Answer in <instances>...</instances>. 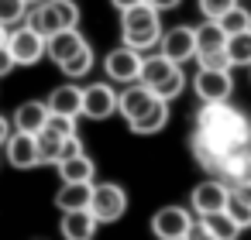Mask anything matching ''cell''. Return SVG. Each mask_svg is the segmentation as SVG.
Returning <instances> with one entry per match:
<instances>
[{
	"mask_svg": "<svg viewBox=\"0 0 251 240\" xmlns=\"http://www.w3.org/2000/svg\"><path fill=\"white\" fill-rule=\"evenodd\" d=\"M97 216L90 209H66L62 213V237L66 240H90L97 233Z\"/></svg>",
	"mask_w": 251,
	"mask_h": 240,
	"instance_id": "e0dca14e",
	"label": "cell"
},
{
	"mask_svg": "<svg viewBox=\"0 0 251 240\" xmlns=\"http://www.w3.org/2000/svg\"><path fill=\"white\" fill-rule=\"evenodd\" d=\"M138 83H145V86H148L155 96H162V100H176V96H182V89H186V72H182L179 62H172L169 55L155 52V55H145V59H141Z\"/></svg>",
	"mask_w": 251,
	"mask_h": 240,
	"instance_id": "7a4b0ae2",
	"label": "cell"
},
{
	"mask_svg": "<svg viewBox=\"0 0 251 240\" xmlns=\"http://www.w3.org/2000/svg\"><path fill=\"white\" fill-rule=\"evenodd\" d=\"M124 209H127V192L117 182H93L90 213L97 216V223H117Z\"/></svg>",
	"mask_w": 251,
	"mask_h": 240,
	"instance_id": "277c9868",
	"label": "cell"
},
{
	"mask_svg": "<svg viewBox=\"0 0 251 240\" xmlns=\"http://www.w3.org/2000/svg\"><path fill=\"white\" fill-rule=\"evenodd\" d=\"M248 69H251V65H248Z\"/></svg>",
	"mask_w": 251,
	"mask_h": 240,
	"instance_id": "74e56055",
	"label": "cell"
},
{
	"mask_svg": "<svg viewBox=\"0 0 251 240\" xmlns=\"http://www.w3.org/2000/svg\"><path fill=\"white\" fill-rule=\"evenodd\" d=\"M227 196H230V185L213 175V178H206V182H200V185L193 189V213H196V216L217 213V209L227 206Z\"/></svg>",
	"mask_w": 251,
	"mask_h": 240,
	"instance_id": "7c38bea8",
	"label": "cell"
},
{
	"mask_svg": "<svg viewBox=\"0 0 251 240\" xmlns=\"http://www.w3.org/2000/svg\"><path fill=\"white\" fill-rule=\"evenodd\" d=\"M234 192H237L241 199H248V202H251V178H244L241 185H234Z\"/></svg>",
	"mask_w": 251,
	"mask_h": 240,
	"instance_id": "836d02e7",
	"label": "cell"
},
{
	"mask_svg": "<svg viewBox=\"0 0 251 240\" xmlns=\"http://www.w3.org/2000/svg\"><path fill=\"white\" fill-rule=\"evenodd\" d=\"M59 69H62L66 79H83V76H90V72H93V48H90V45L76 48L66 62H59Z\"/></svg>",
	"mask_w": 251,
	"mask_h": 240,
	"instance_id": "603a6c76",
	"label": "cell"
},
{
	"mask_svg": "<svg viewBox=\"0 0 251 240\" xmlns=\"http://www.w3.org/2000/svg\"><path fill=\"white\" fill-rule=\"evenodd\" d=\"M110 4H114L117 11H127V7H134V4H141V0H110Z\"/></svg>",
	"mask_w": 251,
	"mask_h": 240,
	"instance_id": "e575fe53",
	"label": "cell"
},
{
	"mask_svg": "<svg viewBox=\"0 0 251 240\" xmlns=\"http://www.w3.org/2000/svg\"><path fill=\"white\" fill-rule=\"evenodd\" d=\"M11 127H14V124H11V120H7L4 113H0V148H4V141L11 137Z\"/></svg>",
	"mask_w": 251,
	"mask_h": 240,
	"instance_id": "d6a6232c",
	"label": "cell"
},
{
	"mask_svg": "<svg viewBox=\"0 0 251 240\" xmlns=\"http://www.w3.org/2000/svg\"><path fill=\"white\" fill-rule=\"evenodd\" d=\"M4 151H7V161L14 168H38V137L35 134H25V131H11V137L4 141Z\"/></svg>",
	"mask_w": 251,
	"mask_h": 240,
	"instance_id": "4fadbf2b",
	"label": "cell"
},
{
	"mask_svg": "<svg viewBox=\"0 0 251 240\" xmlns=\"http://www.w3.org/2000/svg\"><path fill=\"white\" fill-rule=\"evenodd\" d=\"M117 113V93L110 83H90L83 89V117L86 120H107Z\"/></svg>",
	"mask_w": 251,
	"mask_h": 240,
	"instance_id": "30bf717a",
	"label": "cell"
},
{
	"mask_svg": "<svg viewBox=\"0 0 251 240\" xmlns=\"http://www.w3.org/2000/svg\"><path fill=\"white\" fill-rule=\"evenodd\" d=\"M196 62H200V65H206V69H230L227 48H213V52H203V55H196Z\"/></svg>",
	"mask_w": 251,
	"mask_h": 240,
	"instance_id": "f1b7e54d",
	"label": "cell"
},
{
	"mask_svg": "<svg viewBox=\"0 0 251 240\" xmlns=\"http://www.w3.org/2000/svg\"><path fill=\"white\" fill-rule=\"evenodd\" d=\"M49 120V103L45 100H28L14 110V131H25V134H38Z\"/></svg>",
	"mask_w": 251,
	"mask_h": 240,
	"instance_id": "2e32d148",
	"label": "cell"
},
{
	"mask_svg": "<svg viewBox=\"0 0 251 240\" xmlns=\"http://www.w3.org/2000/svg\"><path fill=\"white\" fill-rule=\"evenodd\" d=\"M217 21H220V28H224L227 35H234V31H244V28H251V14H248V11H244L241 4H234V7H230L227 14H220Z\"/></svg>",
	"mask_w": 251,
	"mask_h": 240,
	"instance_id": "83f0119b",
	"label": "cell"
},
{
	"mask_svg": "<svg viewBox=\"0 0 251 240\" xmlns=\"http://www.w3.org/2000/svg\"><path fill=\"white\" fill-rule=\"evenodd\" d=\"M200 219H203V226H206V237H210V240H234V237H241V233H244V230L230 219V213H227V209L203 213Z\"/></svg>",
	"mask_w": 251,
	"mask_h": 240,
	"instance_id": "ffe728a7",
	"label": "cell"
},
{
	"mask_svg": "<svg viewBox=\"0 0 251 240\" xmlns=\"http://www.w3.org/2000/svg\"><path fill=\"white\" fill-rule=\"evenodd\" d=\"M148 4H151L155 11H176V7L182 4V0H148Z\"/></svg>",
	"mask_w": 251,
	"mask_h": 240,
	"instance_id": "1f68e13d",
	"label": "cell"
},
{
	"mask_svg": "<svg viewBox=\"0 0 251 240\" xmlns=\"http://www.w3.org/2000/svg\"><path fill=\"white\" fill-rule=\"evenodd\" d=\"M189 223H193V213L186 206H165L151 216V233L162 237V240H186Z\"/></svg>",
	"mask_w": 251,
	"mask_h": 240,
	"instance_id": "ba28073f",
	"label": "cell"
},
{
	"mask_svg": "<svg viewBox=\"0 0 251 240\" xmlns=\"http://www.w3.org/2000/svg\"><path fill=\"white\" fill-rule=\"evenodd\" d=\"M158 100H162V96H155L145 83H127V89L117 96V113H121L127 124H134V120H141Z\"/></svg>",
	"mask_w": 251,
	"mask_h": 240,
	"instance_id": "8fae6325",
	"label": "cell"
},
{
	"mask_svg": "<svg viewBox=\"0 0 251 240\" xmlns=\"http://www.w3.org/2000/svg\"><path fill=\"white\" fill-rule=\"evenodd\" d=\"M234 4H237V0H200V14L217 21V18H220V14H227Z\"/></svg>",
	"mask_w": 251,
	"mask_h": 240,
	"instance_id": "f546056e",
	"label": "cell"
},
{
	"mask_svg": "<svg viewBox=\"0 0 251 240\" xmlns=\"http://www.w3.org/2000/svg\"><path fill=\"white\" fill-rule=\"evenodd\" d=\"M0 42H7V28L4 24H0Z\"/></svg>",
	"mask_w": 251,
	"mask_h": 240,
	"instance_id": "d590c367",
	"label": "cell"
},
{
	"mask_svg": "<svg viewBox=\"0 0 251 240\" xmlns=\"http://www.w3.org/2000/svg\"><path fill=\"white\" fill-rule=\"evenodd\" d=\"M35 137H38V161H42V165H55L59 154H62V141H66V137H59L52 127H42Z\"/></svg>",
	"mask_w": 251,
	"mask_h": 240,
	"instance_id": "d4e9b609",
	"label": "cell"
},
{
	"mask_svg": "<svg viewBox=\"0 0 251 240\" xmlns=\"http://www.w3.org/2000/svg\"><path fill=\"white\" fill-rule=\"evenodd\" d=\"M193 89L203 103H220V100H230L234 93V79H230V69H206L200 65L196 79H193Z\"/></svg>",
	"mask_w": 251,
	"mask_h": 240,
	"instance_id": "52a82bcc",
	"label": "cell"
},
{
	"mask_svg": "<svg viewBox=\"0 0 251 240\" xmlns=\"http://www.w3.org/2000/svg\"><path fill=\"white\" fill-rule=\"evenodd\" d=\"M165 124H169V100H158V103H155V107L141 117V120L127 124V127H131L134 134H158Z\"/></svg>",
	"mask_w": 251,
	"mask_h": 240,
	"instance_id": "cb8c5ba5",
	"label": "cell"
},
{
	"mask_svg": "<svg viewBox=\"0 0 251 240\" xmlns=\"http://www.w3.org/2000/svg\"><path fill=\"white\" fill-rule=\"evenodd\" d=\"M35 4H45V0H28V7H35Z\"/></svg>",
	"mask_w": 251,
	"mask_h": 240,
	"instance_id": "8d00e7d4",
	"label": "cell"
},
{
	"mask_svg": "<svg viewBox=\"0 0 251 240\" xmlns=\"http://www.w3.org/2000/svg\"><path fill=\"white\" fill-rule=\"evenodd\" d=\"M193 31H196V55L213 52V48H224V42H227V31H224L220 21H213V18H203V24L193 28Z\"/></svg>",
	"mask_w": 251,
	"mask_h": 240,
	"instance_id": "44dd1931",
	"label": "cell"
},
{
	"mask_svg": "<svg viewBox=\"0 0 251 240\" xmlns=\"http://www.w3.org/2000/svg\"><path fill=\"white\" fill-rule=\"evenodd\" d=\"M49 113H62V117H83V89L76 83H62L49 93Z\"/></svg>",
	"mask_w": 251,
	"mask_h": 240,
	"instance_id": "5bb4252c",
	"label": "cell"
},
{
	"mask_svg": "<svg viewBox=\"0 0 251 240\" xmlns=\"http://www.w3.org/2000/svg\"><path fill=\"white\" fill-rule=\"evenodd\" d=\"M158 52L162 55H169L172 62H189V59H196V31L189 28V24H176V28H169V31H162V38H158Z\"/></svg>",
	"mask_w": 251,
	"mask_h": 240,
	"instance_id": "9c48e42d",
	"label": "cell"
},
{
	"mask_svg": "<svg viewBox=\"0 0 251 240\" xmlns=\"http://www.w3.org/2000/svg\"><path fill=\"white\" fill-rule=\"evenodd\" d=\"M28 24L49 38L62 28H79V7H76V0H45V4L31 7Z\"/></svg>",
	"mask_w": 251,
	"mask_h": 240,
	"instance_id": "3957f363",
	"label": "cell"
},
{
	"mask_svg": "<svg viewBox=\"0 0 251 240\" xmlns=\"http://www.w3.org/2000/svg\"><path fill=\"white\" fill-rule=\"evenodd\" d=\"M90 196H93V182H62V189L55 192V206L66 209H90Z\"/></svg>",
	"mask_w": 251,
	"mask_h": 240,
	"instance_id": "d6986e66",
	"label": "cell"
},
{
	"mask_svg": "<svg viewBox=\"0 0 251 240\" xmlns=\"http://www.w3.org/2000/svg\"><path fill=\"white\" fill-rule=\"evenodd\" d=\"M83 45H86V42H83L79 28H62V31H55V35L45 38V59H52V62L59 65V62H66L76 48H83Z\"/></svg>",
	"mask_w": 251,
	"mask_h": 240,
	"instance_id": "9a60e30c",
	"label": "cell"
},
{
	"mask_svg": "<svg viewBox=\"0 0 251 240\" xmlns=\"http://www.w3.org/2000/svg\"><path fill=\"white\" fill-rule=\"evenodd\" d=\"M224 48H227L230 69H234V65L248 69V65H251V28H244V31H234V35H227Z\"/></svg>",
	"mask_w": 251,
	"mask_h": 240,
	"instance_id": "7402d4cb",
	"label": "cell"
},
{
	"mask_svg": "<svg viewBox=\"0 0 251 240\" xmlns=\"http://www.w3.org/2000/svg\"><path fill=\"white\" fill-rule=\"evenodd\" d=\"M121 35H124V45L138 48V52H148V48H158V38H162V11H155L148 0L121 11Z\"/></svg>",
	"mask_w": 251,
	"mask_h": 240,
	"instance_id": "6da1fadb",
	"label": "cell"
},
{
	"mask_svg": "<svg viewBox=\"0 0 251 240\" xmlns=\"http://www.w3.org/2000/svg\"><path fill=\"white\" fill-rule=\"evenodd\" d=\"M141 59H145V55H141L138 48H131V45H121V48L107 52V59H103V72H107V79H110V83H121V86H127V83H138Z\"/></svg>",
	"mask_w": 251,
	"mask_h": 240,
	"instance_id": "8992f818",
	"label": "cell"
},
{
	"mask_svg": "<svg viewBox=\"0 0 251 240\" xmlns=\"http://www.w3.org/2000/svg\"><path fill=\"white\" fill-rule=\"evenodd\" d=\"M28 0H0V24L11 28V24H21L28 18Z\"/></svg>",
	"mask_w": 251,
	"mask_h": 240,
	"instance_id": "484cf974",
	"label": "cell"
},
{
	"mask_svg": "<svg viewBox=\"0 0 251 240\" xmlns=\"http://www.w3.org/2000/svg\"><path fill=\"white\" fill-rule=\"evenodd\" d=\"M55 168H59V178L62 182H93L97 178V165L86 158V151L69 154V158H59Z\"/></svg>",
	"mask_w": 251,
	"mask_h": 240,
	"instance_id": "ac0fdd59",
	"label": "cell"
},
{
	"mask_svg": "<svg viewBox=\"0 0 251 240\" xmlns=\"http://www.w3.org/2000/svg\"><path fill=\"white\" fill-rule=\"evenodd\" d=\"M227 213H230V219L241 226V230H248L251 226V202L248 199H241L234 189H230V196H227V206H224Z\"/></svg>",
	"mask_w": 251,
	"mask_h": 240,
	"instance_id": "4316f807",
	"label": "cell"
},
{
	"mask_svg": "<svg viewBox=\"0 0 251 240\" xmlns=\"http://www.w3.org/2000/svg\"><path fill=\"white\" fill-rule=\"evenodd\" d=\"M11 69H18L14 65V55H11V48H7V42H0V79H4Z\"/></svg>",
	"mask_w": 251,
	"mask_h": 240,
	"instance_id": "4dcf8cb0",
	"label": "cell"
},
{
	"mask_svg": "<svg viewBox=\"0 0 251 240\" xmlns=\"http://www.w3.org/2000/svg\"><path fill=\"white\" fill-rule=\"evenodd\" d=\"M7 48L14 55V65H38L45 59V35L35 31L31 24H21L7 31Z\"/></svg>",
	"mask_w": 251,
	"mask_h": 240,
	"instance_id": "5b68a950",
	"label": "cell"
}]
</instances>
